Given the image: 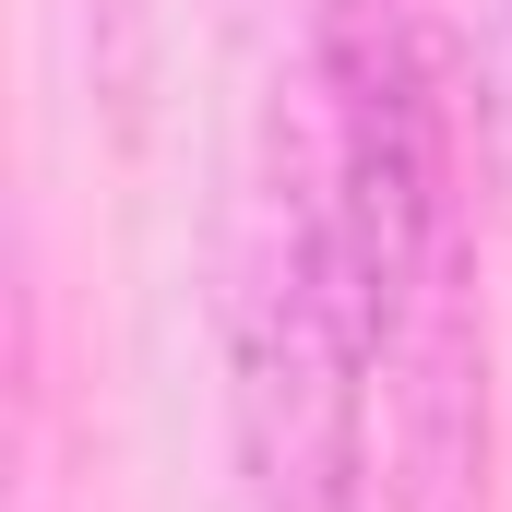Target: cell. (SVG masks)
<instances>
[{
  "instance_id": "obj_1",
  "label": "cell",
  "mask_w": 512,
  "mask_h": 512,
  "mask_svg": "<svg viewBox=\"0 0 512 512\" xmlns=\"http://www.w3.org/2000/svg\"><path fill=\"white\" fill-rule=\"evenodd\" d=\"M322 96H334V227L358 274L370 358L465 322V191H453V96L417 0H322Z\"/></svg>"
},
{
  "instance_id": "obj_3",
  "label": "cell",
  "mask_w": 512,
  "mask_h": 512,
  "mask_svg": "<svg viewBox=\"0 0 512 512\" xmlns=\"http://www.w3.org/2000/svg\"><path fill=\"white\" fill-rule=\"evenodd\" d=\"M477 155H489V191L512 215V0L489 12V48H477Z\"/></svg>"
},
{
  "instance_id": "obj_2",
  "label": "cell",
  "mask_w": 512,
  "mask_h": 512,
  "mask_svg": "<svg viewBox=\"0 0 512 512\" xmlns=\"http://www.w3.org/2000/svg\"><path fill=\"white\" fill-rule=\"evenodd\" d=\"M358 382L370 322L334 227V179H274L251 274H239V441H251L262 512H358Z\"/></svg>"
}]
</instances>
